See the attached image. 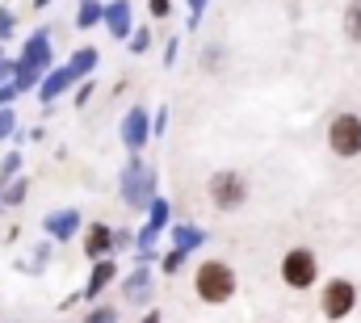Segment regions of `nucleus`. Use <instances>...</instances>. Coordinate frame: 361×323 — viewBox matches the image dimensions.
Masks as SVG:
<instances>
[{"label":"nucleus","mask_w":361,"mask_h":323,"mask_svg":"<svg viewBox=\"0 0 361 323\" xmlns=\"http://www.w3.org/2000/svg\"><path fill=\"white\" fill-rule=\"evenodd\" d=\"M55 68V47H51V30H34L25 42H21V55H17V72H13V84L21 97L38 92L42 76Z\"/></svg>","instance_id":"obj_1"},{"label":"nucleus","mask_w":361,"mask_h":323,"mask_svg":"<svg viewBox=\"0 0 361 323\" xmlns=\"http://www.w3.org/2000/svg\"><path fill=\"white\" fill-rule=\"evenodd\" d=\"M118 197L130 214H147V206L160 197V176L143 156H130L118 172Z\"/></svg>","instance_id":"obj_2"},{"label":"nucleus","mask_w":361,"mask_h":323,"mask_svg":"<svg viewBox=\"0 0 361 323\" xmlns=\"http://www.w3.org/2000/svg\"><path fill=\"white\" fill-rule=\"evenodd\" d=\"M235 290H240V277H235V269L227 260H219V256L197 260V269H193V294H197V303L227 307L235 298Z\"/></svg>","instance_id":"obj_3"},{"label":"nucleus","mask_w":361,"mask_h":323,"mask_svg":"<svg viewBox=\"0 0 361 323\" xmlns=\"http://www.w3.org/2000/svg\"><path fill=\"white\" fill-rule=\"evenodd\" d=\"M206 197H210V206L223 210V214L240 210V206L248 202V181H244V172H235V168H219V172H210V181H206Z\"/></svg>","instance_id":"obj_4"},{"label":"nucleus","mask_w":361,"mask_h":323,"mask_svg":"<svg viewBox=\"0 0 361 323\" xmlns=\"http://www.w3.org/2000/svg\"><path fill=\"white\" fill-rule=\"evenodd\" d=\"M315 281H319V256L311 252V248H290V252H281V286H290V290H315Z\"/></svg>","instance_id":"obj_5"},{"label":"nucleus","mask_w":361,"mask_h":323,"mask_svg":"<svg viewBox=\"0 0 361 323\" xmlns=\"http://www.w3.org/2000/svg\"><path fill=\"white\" fill-rule=\"evenodd\" d=\"M357 311V286L349 277H332L319 286V315L328 323H341Z\"/></svg>","instance_id":"obj_6"},{"label":"nucleus","mask_w":361,"mask_h":323,"mask_svg":"<svg viewBox=\"0 0 361 323\" xmlns=\"http://www.w3.org/2000/svg\"><path fill=\"white\" fill-rule=\"evenodd\" d=\"M328 152L341 160H357L361 156V114L345 109L328 122Z\"/></svg>","instance_id":"obj_7"},{"label":"nucleus","mask_w":361,"mask_h":323,"mask_svg":"<svg viewBox=\"0 0 361 323\" xmlns=\"http://www.w3.org/2000/svg\"><path fill=\"white\" fill-rule=\"evenodd\" d=\"M118 139H122V147H126L130 156H139V152L152 143V109H147V105H130V109L122 114V122H118Z\"/></svg>","instance_id":"obj_8"},{"label":"nucleus","mask_w":361,"mask_h":323,"mask_svg":"<svg viewBox=\"0 0 361 323\" xmlns=\"http://www.w3.org/2000/svg\"><path fill=\"white\" fill-rule=\"evenodd\" d=\"M118 290H122L126 307H152V298H156V273H152V264H130V273L118 277Z\"/></svg>","instance_id":"obj_9"},{"label":"nucleus","mask_w":361,"mask_h":323,"mask_svg":"<svg viewBox=\"0 0 361 323\" xmlns=\"http://www.w3.org/2000/svg\"><path fill=\"white\" fill-rule=\"evenodd\" d=\"M85 223H89V219H85L76 206H63V210H51V214L42 219V231H47L51 243H68L85 231Z\"/></svg>","instance_id":"obj_10"},{"label":"nucleus","mask_w":361,"mask_h":323,"mask_svg":"<svg viewBox=\"0 0 361 323\" xmlns=\"http://www.w3.org/2000/svg\"><path fill=\"white\" fill-rule=\"evenodd\" d=\"M118 277H122V269H118V260L114 256H105V260H92L89 277H85V286H80V294H85V303H97L109 286H118Z\"/></svg>","instance_id":"obj_11"},{"label":"nucleus","mask_w":361,"mask_h":323,"mask_svg":"<svg viewBox=\"0 0 361 323\" xmlns=\"http://www.w3.org/2000/svg\"><path fill=\"white\" fill-rule=\"evenodd\" d=\"M80 252L92 260H105V256H114V227L109 223H101V219H89L85 223V231H80Z\"/></svg>","instance_id":"obj_12"},{"label":"nucleus","mask_w":361,"mask_h":323,"mask_svg":"<svg viewBox=\"0 0 361 323\" xmlns=\"http://www.w3.org/2000/svg\"><path fill=\"white\" fill-rule=\"evenodd\" d=\"M101 25H105L109 38L126 42V38L135 34V25H139V21H135V4H130V0H105V21H101Z\"/></svg>","instance_id":"obj_13"},{"label":"nucleus","mask_w":361,"mask_h":323,"mask_svg":"<svg viewBox=\"0 0 361 323\" xmlns=\"http://www.w3.org/2000/svg\"><path fill=\"white\" fill-rule=\"evenodd\" d=\"M76 84H80V80H76V76H72V72H68V68L59 63V68H51V72L42 76V84H38V92H34V97H38V101H42V105L51 109V105H55V101H59L63 92H72Z\"/></svg>","instance_id":"obj_14"},{"label":"nucleus","mask_w":361,"mask_h":323,"mask_svg":"<svg viewBox=\"0 0 361 323\" xmlns=\"http://www.w3.org/2000/svg\"><path fill=\"white\" fill-rule=\"evenodd\" d=\"M206 227H197V223H173L169 227V248H177V252H185V256H193L197 248H206Z\"/></svg>","instance_id":"obj_15"},{"label":"nucleus","mask_w":361,"mask_h":323,"mask_svg":"<svg viewBox=\"0 0 361 323\" xmlns=\"http://www.w3.org/2000/svg\"><path fill=\"white\" fill-rule=\"evenodd\" d=\"M63 68H68L76 80H92L97 68H101V51H97V47H76V51L63 59Z\"/></svg>","instance_id":"obj_16"},{"label":"nucleus","mask_w":361,"mask_h":323,"mask_svg":"<svg viewBox=\"0 0 361 323\" xmlns=\"http://www.w3.org/2000/svg\"><path fill=\"white\" fill-rule=\"evenodd\" d=\"M105 21V0H76V30H97Z\"/></svg>","instance_id":"obj_17"},{"label":"nucleus","mask_w":361,"mask_h":323,"mask_svg":"<svg viewBox=\"0 0 361 323\" xmlns=\"http://www.w3.org/2000/svg\"><path fill=\"white\" fill-rule=\"evenodd\" d=\"M30 252H34L30 260H17V264H13L17 273H42V269L51 264V252H55V243H51V240H42V243H34Z\"/></svg>","instance_id":"obj_18"},{"label":"nucleus","mask_w":361,"mask_h":323,"mask_svg":"<svg viewBox=\"0 0 361 323\" xmlns=\"http://www.w3.org/2000/svg\"><path fill=\"white\" fill-rule=\"evenodd\" d=\"M0 193H4V206L17 210V206L30 197V176L21 172V176H13V181H0Z\"/></svg>","instance_id":"obj_19"},{"label":"nucleus","mask_w":361,"mask_h":323,"mask_svg":"<svg viewBox=\"0 0 361 323\" xmlns=\"http://www.w3.org/2000/svg\"><path fill=\"white\" fill-rule=\"evenodd\" d=\"M80 323H122V311H118V307H109V303H92Z\"/></svg>","instance_id":"obj_20"},{"label":"nucleus","mask_w":361,"mask_h":323,"mask_svg":"<svg viewBox=\"0 0 361 323\" xmlns=\"http://www.w3.org/2000/svg\"><path fill=\"white\" fill-rule=\"evenodd\" d=\"M345 34H349V42H361V0L345 4Z\"/></svg>","instance_id":"obj_21"},{"label":"nucleus","mask_w":361,"mask_h":323,"mask_svg":"<svg viewBox=\"0 0 361 323\" xmlns=\"http://www.w3.org/2000/svg\"><path fill=\"white\" fill-rule=\"evenodd\" d=\"M185 260H189L185 252H177V248H169V252H160V264H156V269H160L164 277H177L180 269H185Z\"/></svg>","instance_id":"obj_22"},{"label":"nucleus","mask_w":361,"mask_h":323,"mask_svg":"<svg viewBox=\"0 0 361 323\" xmlns=\"http://www.w3.org/2000/svg\"><path fill=\"white\" fill-rule=\"evenodd\" d=\"M126 47H130V55H147L152 51V25H135V34L126 38Z\"/></svg>","instance_id":"obj_23"},{"label":"nucleus","mask_w":361,"mask_h":323,"mask_svg":"<svg viewBox=\"0 0 361 323\" xmlns=\"http://www.w3.org/2000/svg\"><path fill=\"white\" fill-rule=\"evenodd\" d=\"M21 152H4V160H0V181H13V176H21Z\"/></svg>","instance_id":"obj_24"},{"label":"nucleus","mask_w":361,"mask_h":323,"mask_svg":"<svg viewBox=\"0 0 361 323\" xmlns=\"http://www.w3.org/2000/svg\"><path fill=\"white\" fill-rule=\"evenodd\" d=\"M13 34H17V13L0 4V42H13Z\"/></svg>","instance_id":"obj_25"},{"label":"nucleus","mask_w":361,"mask_h":323,"mask_svg":"<svg viewBox=\"0 0 361 323\" xmlns=\"http://www.w3.org/2000/svg\"><path fill=\"white\" fill-rule=\"evenodd\" d=\"M92 92H97V80H80L76 88H72V105H76V109H85V105L92 101Z\"/></svg>","instance_id":"obj_26"},{"label":"nucleus","mask_w":361,"mask_h":323,"mask_svg":"<svg viewBox=\"0 0 361 323\" xmlns=\"http://www.w3.org/2000/svg\"><path fill=\"white\" fill-rule=\"evenodd\" d=\"M17 130H21V126H17V114H13V109H0V143H8Z\"/></svg>","instance_id":"obj_27"},{"label":"nucleus","mask_w":361,"mask_h":323,"mask_svg":"<svg viewBox=\"0 0 361 323\" xmlns=\"http://www.w3.org/2000/svg\"><path fill=\"white\" fill-rule=\"evenodd\" d=\"M147 17H152V21L173 17V0H147Z\"/></svg>","instance_id":"obj_28"},{"label":"nucleus","mask_w":361,"mask_h":323,"mask_svg":"<svg viewBox=\"0 0 361 323\" xmlns=\"http://www.w3.org/2000/svg\"><path fill=\"white\" fill-rule=\"evenodd\" d=\"M185 4H189V21H185V25H189V30H197V21L206 17V8H210V0H185Z\"/></svg>","instance_id":"obj_29"},{"label":"nucleus","mask_w":361,"mask_h":323,"mask_svg":"<svg viewBox=\"0 0 361 323\" xmlns=\"http://www.w3.org/2000/svg\"><path fill=\"white\" fill-rule=\"evenodd\" d=\"M126 248H135V231H130V227H118V231H114V256L126 252Z\"/></svg>","instance_id":"obj_30"},{"label":"nucleus","mask_w":361,"mask_h":323,"mask_svg":"<svg viewBox=\"0 0 361 323\" xmlns=\"http://www.w3.org/2000/svg\"><path fill=\"white\" fill-rule=\"evenodd\" d=\"M17 97H21V92H17V84H13V80L0 84V109H13V101H17Z\"/></svg>","instance_id":"obj_31"},{"label":"nucleus","mask_w":361,"mask_h":323,"mask_svg":"<svg viewBox=\"0 0 361 323\" xmlns=\"http://www.w3.org/2000/svg\"><path fill=\"white\" fill-rule=\"evenodd\" d=\"M164 130H169V105H160L152 114V135H164Z\"/></svg>","instance_id":"obj_32"},{"label":"nucleus","mask_w":361,"mask_h":323,"mask_svg":"<svg viewBox=\"0 0 361 323\" xmlns=\"http://www.w3.org/2000/svg\"><path fill=\"white\" fill-rule=\"evenodd\" d=\"M13 72H17V59L0 51V84H4V80H13Z\"/></svg>","instance_id":"obj_33"},{"label":"nucleus","mask_w":361,"mask_h":323,"mask_svg":"<svg viewBox=\"0 0 361 323\" xmlns=\"http://www.w3.org/2000/svg\"><path fill=\"white\" fill-rule=\"evenodd\" d=\"M177 55H180V38L173 34V38H169V47H164V68H173V63H177Z\"/></svg>","instance_id":"obj_34"},{"label":"nucleus","mask_w":361,"mask_h":323,"mask_svg":"<svg viewBox=\"0 0 361 323\" xmlns=\"http://www.w3.org/2000/svg\"><path fill=\"white\" fill-rule=\"evenodd\" d=\"M80 303H85V294H80V290H72V294H63L59 311H72V307H80Z\"/></svg>","instance_id":"obj_35"},{"label":"nucleus","mask_w":361,"mask_h":323,"mask_svg":"<svg viewBox=\"0 0 361 323\" xmlns=\"http://www.w3.org/2000/svg\"><path fill=\"white\" fill-rule=\"evenodd\" d=\"M135 323H164V311H156V307H147V311H143V315H139Z\"/></svg>","instance_id":"obj_36"},{"label":"nucleus","mask_w":361,"mask_h":323,"mask_svg":"<svg viewBox=\"0 0 361 323\" xmlns=\"http://www.w3.org/2000/svg\"><path fill=\"white\" fill-rule=\"evenodd\" d=\"M47 4H51V0H34V8H47Z\"/></svg>","instance_id":"obj_37"},{"label":"nucleus","mask_w":361,"mask_h":323,"mask_svg":"<svg viewBox=\"0 0 361 323\" xmlns=\"http://www.w3.org/2000/svg\"><path fill=\"white\" fill-rule=\"evenodd\" d=\"M4 210H8V206H4V193H0V214H4Z\"/></svg>","instance_id":"obj_38"}]
</instances>
